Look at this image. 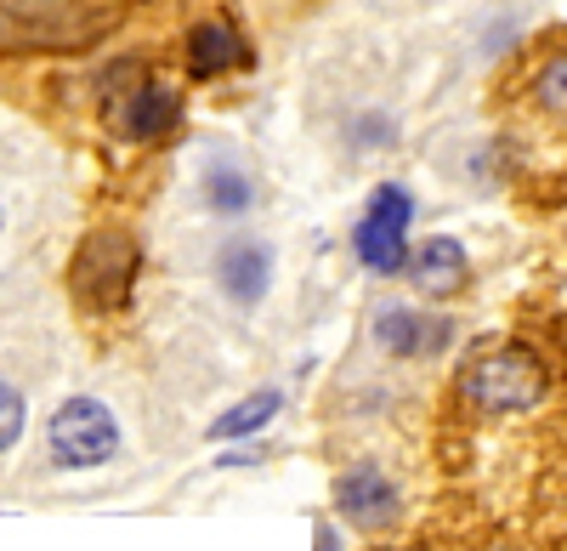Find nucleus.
Here are the masks:
<instances>
[{"label": "nucleus", "instance_id": "obj_1", "mask_svg": "<svg viewBox=\"0 0 567 551\" xmlns=\"http://www.w3.org/2000/svg\"><path fill=\"white\" fill-rule=\"evenodd\" d=\"M454 392H460L465 409H477V416H488V421L494 416H528V409L545 404L550 376H545V364H539L534 347L499 341V347H483V353L465 358Z\"/></svg>", "mask_w": 567, "mask_h": 551}, {"label": "nucleus", "instance_id": "obj_2", "mask_svg": "<svg viewBox=\"0 0 567 551\" xmlns=\"http://www.w3.org/2000/svg\"><path fill=\"white\" fill-rule=\"evenodd\" d=\"M142 273V245L125 227H91L69 256V296L85 313H120L136 290Z\"/></svg>", "mask_w": 567, "mask_h": 551}, {"label": "nucleus", "instance_id": "obj_3", "mask_svg": "<svg viewBox=\"0 0 567 551\" xmlns=\"http://www.w3.org/2000/svg\"><path fill=\"white\" fill-rule=\"evenodd\" d=\"M114 29V7L97 0H12L0 7V40L7 45H40V52H74Z\"/></svg>", "mask_w": 567, "mask_h": 551}, {"label": "nucleus", "instance_id": "obj_4", "mask_svg": "<svg viewBox=\"0 0 567 551\" xmlns=\"http://www.w3.org/2000/svg\"><path fill=\"white\" fill-rule=\"evenodd\" d=\"M103 120L125 143H159L182 120V98L165 80H148L142 63H114L103 74Z\"/></svg>", "mask_w": 567, "mask_h": 551}, {"label": "nucleus", "instance_id": "obj_5", "mask_svg": "<svg viewBox=\"0 0 567 551\" xmlns=\"http://www.w3.org/2000/svg\"><path fill=\"white\" fill-rule=\"evenodd\" d=\"M120 421H114V409L103 398H63L52 409V421H45V455H52V467L58 472H97L109 467L114 455H120Z\"/></svg>", "mask_w": 567, "mask_h": 551}, {"label": "nucleus", "instance_id": "obj_6", "mask_svg": "<svg viewBox=\"0 0 567 551\" xmlns=\"http://www.w3.org/2000/svg\"><path fill=\"white\" fill-rule=\"evenodd\" d=\"M409 222H414V194L403 182H381L352 227V256L369 273H381V279L403 273L409 267Z\"/></svg>", "mask_w": 567, "mask_h": 551}, {"label": "nucleus", "instance_id": "obj_7", "mask_svg": "<svg viewBox=\"0 0 567 551\" xmlns=\"http://www.w3.org/2000/svg\"><path fill=\"white\" fill-rule=\"evenodd\" d=\"M329 500H336V518H347L352 529H386L398 523L403 512V489L386 467L374 461H358L336 478V489H329Z\"/></svg>", "mask_w": 567, "mask_h": 551}, {"label": "nucleus", "instance_id": "obj_8", "mask_svg": "<svg viewBox=\"0 0 567 551\" xmlns=\"http://www.w3.org/2000/svg\"><path fill=\"white\" fill-rule=\"evenodd\" d=\"M374 347L392 353V358H437L449 341H454V325L443 313H425V307H403V302H386L374 313Z\"/></svg>", "mask_w": 567, "mask_h": 551}, {"label": "nucleus", "instance_id": "obj_9", "mask_svg": "<svg viewBox=\"0 0 567 551\" xmlns=\"http://www.w3.org/2000/svg\"><path fill=\"white\" fill-rule=\"evenodd\" d=\"M403 273H409V285H414L420 296L449 302V296H460L465 279H471V256H465L460 239L432 234V239H420V245L409 251V267H403Z\"/></svg>", "mask_w": 567, "mask_h": 551}, {"label": "nucleus", "instance_id": "obj_10", "mask_svg": "<svg viewBox=\"0 0 567 551\" xmlns=\"http://www.w3.org/2000/svg\"><path fill=\"white\" fill-rule=\"evenodd\" d=\"M216 285L227 290V302L256 307L272 285V251L261 239H227L216 256Z\"/></svg>", "mask_w": 567, "mask_h": 551}, {"label": "nucleus", "instance_id": "obj_11", "mask_svg": "<svg viewBox=\"0 0 567 551\" xmlns=\"http://www.w3.org/2000/svg\"><path fill=\"white\" fill-rule=\"evenodd\" d=\"M233 69H250V45L233 23H199L187 34V74L194 80H221Z\"/></svg>", "mask_w": 567, "mask_h": 551}, {"label": "nucleus", "instance_id": "obj_12", "mask_svg": "<svg viewBox=\"0 0 567 551\" xmlns=\"http://www.w3.org/2000/svg\"><path fill=\"white\" fill-rule=\"evenodd\" d=\"M278 409H284V392H278V387H261V392L239 398L233 409H221V416L210 421V443H239V438H256L261 427H272Z\"/></svg>", "mask_w": 567, "mask_h": 551}, {"label": "nucleus", "instance_id": "obj_13", "mask_svg": "<svg viewBox=\"0 0 567 551\" xmlns=\"http://www.w3.org/2000/svg\"><path fill=\"white\" fill-rule=\"evenodd\" d=\"M205 205L216 211V216H245L250 205H256V182L239 171V165H210L205 171Z\"/></svg>", "mask_w": 567, "mask_h": 551}, {"label": "nucleus", "instance_id": "obj_14", "mask_svg": "<svg viewBox=\"0 0 567 551\" xmlns=\"http://www.w3.org/2000/svg\"><path fill=\"white\" fill-rule=\"evenodd\" d=\"M534 103L545 114H567V52H550L539 69H534Z\"/></svg>", "mask_w": 567, "mask_h": 551}, {"label": "nucleus", "instance_id": "obj_15", "mask_svg": "<svg viewBox=\"0 0 567 551\" xmlns=\"http://www.w3.org/2000/svg\"><path fill=\"white\" fill-rule=\"evenodd\" d=\"M23 427H29V404L12 381H0V455L23 443Z\"/></svg>", "mask_w": 567, "mask_h": 551}, {"label": "nucleus", "instance_id": "obj_16", "mask_svg": "<svg viewBox=\"0 0 567 551\" xmlns=\"http://www.w3.org/2000/svg\"><path fill=\"white\" fill-rule=\"evenodd\" d=\"M352 143H358V149H386V143H398V125H392L386 114H363V120L352 125Z\"/></svg>", "mask_w": 567, "mask_h": 551}, {"label": "nucleus", "instance_id": "obj_17", "mask_svg": "<svg viewBox=\"0 0 567 551\" xmlns=\"http://www.w3.org/2000/svg\"><path fill=\"white\" fill-rule=\"evenodd\" d=\"M312 551H347V545H341V529L329 523V518L312 523Z\"/></svg>", "mask_w": 567, "mask_h": 551}]
</instances>
